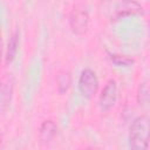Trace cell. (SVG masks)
<instances>
[{"mask_svg": "<svg viewBox=\"0 0 150 150\" xmlns=\"http://www.w3.org/2000/svg\"><path fill=\"white\" fill-rule=\"evenodd\" d=\"M150 143V117H136L129 129V146L134 150H144Z\"/></svg>", "mask_w": 150, "mask_h": 150, "instance_id": "6da1fadb", "label": "cell"}, {"mask_svg": "<svg viewBox=\"0 0 150 150\" xmlns=\"http://www.w3.org/2000/svg\"><path fill=\"white\" fill-rule=\"evenodd\" d=\"M79 89L82 96L87 98H90L96 94L98 89V79L93 69L86 68L82 70L79 79Z\"/></svg>", "mask_w": 150, "mask_h": 150, "instance_id": "7a4b0ae2", "label": "cell"}, {"mask_svg": "<svg viewBox=\"0 0 150 150\" xmlns=\"http://www.w3.org/2000/svg\"><path fill=\"white\" fill-rule=\"evenodd\" d=\"M116 98H117V84H116L115 80L110 79L104 84V87L101 91L100 98H98V103H100L101 109L104 111L109 110L115 104Z\"/></svg>", "mask_w": 150, "mask_h": 150, "instance_id": "3957f363", "label": "cell"}, {"mask_svg": "<svg viewBox=\"0 0 150 150\" xmlns=\"http://www.w3.org/2000/svg\"><path fill=\"white\" fill-rule=\"evenodd\" d=\"M143 8L136 0H118L114 8V19H121L129 15L142 14Z\"/></svg>", "mask_w": 150, "mask_h": 150, "instance_id": "277c9868", "label": "cell"}, {"mask_svg": "<svg viewBox=\"0 0 150 150\" xmlns=\"http://www.w3.org/2000/svg\"><path fill=\"white\" fill-rule=\"evenodd\" d=\"M69 26L75 34H83L89 26V15L84 9H74L69 15Z\"/></svg>", "mask_w": 150, "mask_h": 150, "instance_id": "5b68a950", "label": "cell"}, {"mask_svg": "<svg viewBox=\"0 0 150 150\" xmlns=\"http://www.w3.org/2000/svg\"><path fill=\"white\" fill-rule=\"evenodd\" d=\"M13 90H14V79L12 75L8 74L6 77H4L2 84H1V111L2 112H5L9 105Z\"/></svg>", "mask_w": 150, "mask_h": 150, "instance_id": "8992f818", "label": "cell"}, {"mask_svg": "<svg viewBox=\"0 0 150 150\" xmlns=\"http://www.w3.org/2000/svg\"><path fill=\"white\" fill-rule=\"evenodd\" d=\"M57 132V125L54 121L52 120H47V121H43L42 124L40 125V129H39V137L42 142L47 143V142H50L55 135Z\"/></svg>", "mask_w": 150, "mask_h": 150, "instance_id": "52a82bcc", "label": "cell"}, {"mask_svg": "<svg viewBox=\"0 0 150 150\" xmlns=\"http://www.w3.org/2000/svg\"><path fill=\"white\" fill-rule=\"evenodd\" d=\"M19 38H20V33L18 30H15L11 36H9V40H8V43H7V48H6V54H5V61L8 63L11 62L16 52H18V47H19Z\"/></svg>", "mask_w": 150, "mask_h": 150, "instance_id": "ba28073f", "label": "cell"}, {"mask_svg": "<svg viewBox=\"0 0 150 150\" xmlns=\"http://www.w3.org/2000/svg\"><path fill=\"white\" fill-rule=\"evenodd\" d=\"M56 83H57V89L60 93H64L68 90L71 83V75L68 70H62L57 74L56 77Z\"/></svg>", "mask_w": 150, "mask_h": 150, "instance_id": "9c48e42d", "label": "cell"}, {"mask_svg": "<svg viewBox=\"0 0 150 150\" xmlns=\"http://www.w3.org/2000/svg\"><path fill=\"white\" fill-rule=\"evenodd\" d=\"M137 101L139 104H150V83L143 82L137 90Z\"/></svg>", "mask_w": 150, "mask_h": 150, "instance_id": "30bf717a", "label": "cell"}, {"mask_svg": "<svg viewBox=\"0 0 150 150\" xmlns=\"http://www.w3.org/2000/svg\"><path fill=\"white\" fill-rule=\"evenodd\" d=\"M110 59L114 63L118 66H129L134 62V60L127 55H118V54H110Z\"/></svg>", "mask_w": 150, "mask_h": 150, "instance_id": "8fae6325", "label": "cell"}, {"mask_svg": "<svg viewBox=\"0 0 150 150\" xmlns=\"http://www.w3.org/2000/svg\"><path fill=\"white\" fill-rule=\"evenodd\" d=\"M149 22H150V21H149Z\"/></svg>", "mask_w": 150, "mask_h": 150, "instance_id": "7c38bea8", "label": "cell"}]
</instances>
